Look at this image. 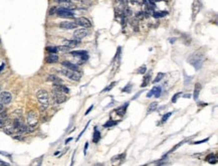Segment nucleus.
<instances>
[{
    "mask_svg": "<svg viewBox=\"0 0 218 166\" xmlns=\"http://www.w3.org/2000/svg\"><path fill=\"white\" fill-rule=\"evenodd\" d=\"M53 89L59 90V91L65 93V94H69L70 93L69 88H66L65 86H64V85H60V84H54V85H53Z\"/></svg>",
    "mask_w": 218,
    "mask_h": 166,
    "instance_id": "obj_16",
    "label": "nucleus"
},
{
    "mask_svg": "<svg viewBox=\"0 0 218 166\" xmlns=\"http://www.w3.org/2000/svg\"><path fill=\"white\" fill-rule=\"evenodd\" d=\"M93 108H94V106H93V105H91V107H90V108L88 109V111H86V115H88V114H89V113H90V112L91 111V109H93Z\"/></svg>",
    "mask_w": 218,
    "mask_h": 166,
    "instance_id": "obj_40",
    "label": "nucleus"
},
{
    "mask_svg": "<svg viewBox=\"0 0 218 166\" xmlns=\"http://www.w3.org/2000/svg\"><path fill=\"white\" fill-rule=\"evenodd\" d=\"M192 97V95L191 94H185V95H183V98H186V99H190Z\"/></svg>",
    "mask_w": 218,
    "mask_h": 166,
    "instance_id": "obj_39",
    "label": "nucleus"
},
{
    "mask_svg": "<svg viewBox=\"0 0 218 166\" xmlns=\"http://www.w3.org/2000/svg\"><path fill=\"white\" fill-rule=\"evenodd\" d=\"M57 61H59V55H56L55 54H50L45 59L46 64H55Z\"/></svg>",
    "mask_w": 218,
    "mask_h": 166,
    "instance_id": "obj_14",
    "label": "nucleus"
},
{
    "mask_svg": "<svg viewBox=\"0 0 218 166\" xmlns=\"http://www.w3.org/2000/svg\"><path fill=\"white\" fill-rule=\"evenodd\" d=\"M181 93H177V94H175L174 95V97L172 98V103H176L177 102V100H178V98L179 97H181Z\"/></svg>",
    "mask_w": 218,
    "mask_h": 166,
    "instance_id": "obj_30",
    "label": "nucleus"
},
{
    "mask_svg": "<svg viewBox=\"0 0 218 166\" xmlns=\"http://www.w3.org/2000/svg\"><path fill=\"white\" fill-rule=\"evenodd\" d=\"M201 7H202V3L200 0H194V2L192 4V17L193 19L195 18V16L197 15L199 11L201 10Z\"/></svg>",
    "mask_w": 218,
    "mask_h": 166,
    "instance_id": "obj_10",
    "label": "nucleus"
},
{
    "mask_svg": "<svg viewBox=\"0 0 218 166\" xmlns=\"http://www.w3.org/2000/svg\"><path fill=\"white\" fill-rule=\"evenodd\" d=\"M160 95H161V88L157 87L156 88V91H155V93H154V96L156 97V98H158V97H160Z\"/></svg>",
    "mask_w": 218,
    "mask_h": 166,
    "instance_id": "obj_31",
    "label": "nucleus"
},
{
    "mask_svg": "<svg viewBox=\"0 0 218 166\" xmlns=\"http://www.w3.org/2000/svg\"><path fill=\"white\" fill-rule=\"evenodd\" d=\"M61 65H64V66H65V68H66V69H69V70H75V72H79V66H77L76 65H75V64L70 63V61L65 60V61H62Z\"/></svg>",
    "mask_w": 218,
    "mask_h": 166,
    "instance_id": "obj_13",
    "label": "nucleus"
},
{
    "mask_svg": "<svg viewBox=\"0 0 218 166\" xmlns=\"http://www.w3.org/2000/svg\"><path fill=\"white\" fill-rule=\"evenodd\" d=\"M212 159H215V156H214V154H209V155H208L207 156V157H206V161H208V162H209V163H213V162H214L215 163V161L214 160H212Z\"/></svg>",
    "mask_w": 218,
    "mask_h": 166,
    "instance_id": "obj_27",
    "label": "nucleus"
},
{
    "mask_svg": "<svg viewBox=\"0 0 218 166\" xmlns=\"http://www.w3.org/2000/svg\"><path fill=\"white\" fill-rule=\"evenodd\" d=\"M89 34V31L86 29V28H79V29H76L74 32V37L75 39H77V40H80L81 39H84L85 36H86Z\"/></svg>",
    "mask_w": 218,
    "mask_h": 166,
    "instance_id": "obj_8",
    "label": "nucleus"
},
{
    "mask_svg": "<svg viewBox=\"0 0 218 166\" xmlns=\"http://www.w3.org/2000/svg\"><path fill=\"white\" fill-rule=\"evenodd\" d=\"M12 101V95L9 92L0 93V103L3 105H9Z\"/></svg>",
    "mask_w": 218,
    "mask_h": 166,
    "instance_id": "obj_7",
    "label": "nucleus"
},
{
    "mask_svg": "<svg viewBox=\"0 0 218 166\" xmlns=\"http://www.w3.org/2000/svg\"><path fill=\"white\" fill-rule=\"evenodd\" d=\"M55 14H57V16L62 17V18H75L74 12H71L70 9H66L65 7L57 8Z\"/></svg>",
    "mask_w": 218,
    "mask_h": 166,
    "instance_id": "obj_6",
    "label": "nucleus"
},
{
    "mask_svg": "<svg viewBox=\"0 0 218 166\" xmlns=\"http://www.w3.org/2000/svg\"><path fill=\"white\" fill-rule=\"evenodd\" d=\"M188 61H189V64H191L196 70H199L201 68V65H202L203 59H202V56H200L199 54H194L188 59Z\"/></svg>",
    "mask_w": 218,
    "mask_h": 166,
    "instance_id": "obj_5",
    "label": "nucleus"
},
{
    "mask_svg": "<svg viewBox=\"0 0 218 166\" xmlns=\"http://www.w3.org/2000/svg\"><path fill=\"white\" fill-rule=\"evenodd\" d=\"M46 80H48V82H52V83H54V84H60V83H61V80H60L59 77H56V75H48Z\"/></svg>",
    "mask_w": 218,
    "mask_h": 166,
    "instance_id": "obj_18",
    "label": "nucleus"
},
{
    "mask_svg": "<svg viewBox=\"0 0 218 166\" xmlns=\"http://www.w3.org/2000/svg\"><path fill=\"white\" fill-rule=\"evenodd\" d=\"M150 78H151V75H147L146 77L144 78V82H143V84H142V87H143V88L146 87V86H148V85H149V83H150Z\"/></svg>",
    "mask_w": 218,
    "mask_h": 166,
    "instance_id": "obj_24",
    "label": "nucleus"
},
{
    "mask_svg": "<svg viewBox=\"0 0 218 166\" xmlns=\"http://www.w3.org/2000/svg\"><path fill=\"white\" fill-rule=\"evenodd\" d=\"M56 7H53V8H51L50 10H49V14L50 15H52V14H55V12H56Z\"/></svg>",
    "mask_w": 218,
    "mask_h": 166,
    "instance_id": "obj_38",
    "label": "nucleus"
},
{
    "mask_svg": "<svg viewBox=\"0 0 218 166\" xmlns=\"http://www.w3.org/2000/svg\"><path fill=\"white\" fill-rule=\"evenodd\" d=\"M164 77H165V75H164L163 73H158L157 77H156V79H155V80H153V83H158V82H160V80H161Z\"/></svg>",
    "mask_w": 218,
    "mask_h": 166,
    "instance_id": "obj_25",
    "label": "nucleus"
},
{
    "mask_svg": "<svg viewBox=\"0 0 218 166\" xmlns=\"http://www.w3.org/2000/svg\"><path fill=\"white\" fill-rule=\"evenodd\" d=\"M115 85H116V83H115V82H114V83H112V84H111V85H110V86L108 87V88H106V89L104 90V92H106V91H110V90H111V89H112V88H113V87L115 86Z\"/></svg>",
    "mask_w": 218,
    "mask_h": 166,
    "instance_id": "obj_35",
    "label": "nucleus"
},
{
    "mask_svg": "<svg viewBox=\"0 0 218 166\" xmlns=\"http://www.w3.org/2000/svg\"><path fill=\"white\" fill-rule=\"evenodd\" d=\"M100 139H101V132L96 128H95V133L93 135V142L94 143H98Z\"/></svg>",
    "mask_w": 218,
    "mask_h": 166,
    "instance_id": "obj_20",
    "label": "nucleus"
},
{
    "mask_svg": "<svg viewBox=\"0 0 218 166\" xmlns=\"http://www.w3.org/2000/svg\"><path fill=\"white\" fill-rule=\"evenodd\" d=\"M200 91H201V85L200 84H196L195 85V89H194V93H193V97H194L195 101H197L198 97H199Z\"/></svg>",
    "mask_w": 218,
    "mask_h": 166,
    "instance_id": "obj_19",
    "label": "nucleus"
},
{
    "mask_svg": "<svg viewBox=\"0 0 218 166\" xmlns=\"http://www.w3.org/2000/svg\"><path fill=\"white\" fill-rule=\"evenodd\" d=\"M146 70H147L146 65H142L141 68H139V69L137 70V74H141V75H144L145 73H146Z\"/></svg>",
    "mask_w": 218,
    "mask_h": 166,
    "instance_id": "obj_28",
    "label": "nucleus"
},
{
    "mask_svg": "<svg viewBox=\"0 0 218 166\" xmlns=\"http://www.w3.org/2000/svg\"><path fill=\"white\" fill-rule=\"evenodd\" d=\"M54 1L57 2V3H60V4H62L65 8L70 9H70H75L76 8L74 5V3H72L71 0H54Z\"/></svg>",
    "mask_w": 218,
    "mask_h": 166,
    "instance_id": "obj_12",
    "label": "nucleus"
},
{
    "mask_svg": "<svg viewBox=\"0 0 218 166\" xmlns=\"http://www.w3.org/2000/svg\"><path fill=\"white\" fill-rule=\"evenodd\" d=\"M80 44V40L77 39H70V40H64V44L67 47H75L76 45H79Z\"/></svg>",
    "mask_w": 218,
    "mask_h": 166,
    "instance_id": "obj_15",
    "label": "nucleus"
},
{
    "mask_svg": "<svg viewBox=\"0 0 218 166\" xmlns=\"http://www.w3.org/2000/svg\"><path fill=\"white\" fill-rule=\"evenodd\" d=\"M168 14L167 11H157V12H154V16L156 18H159V17H164L166 16Z\"/></svg>",
    "mask_w": 218,
    "mask_h": 166,
    "instance_id": "obj_23",
    "label": "nucleus"
},
{
    "mask_svg": "<svg viewBox=\"0 0 218 166\" xmlns=\"http://www.w3.org/2000/svg\"><path fill=\"white\" fill-rule=\"evenodd\" d=\"M36 98L40 105L41 110H46V108L49 106V94H48V92L45 90H39L36 93Z\"/></svg>",
    "mask_w": 218,
    "mask_h": 166,
    "instance_id": "obj_1",
    "label": "nucleus"
},
{
    "mask_svg": "<svg viewBox=\"0 0 218 166\" xmlns=\"http://www.w3.org/2000/svg\"><path fill=\"white\" fill-rule=\"evenodd\" d=\"M46 49H47L48 51H50L51 54H55L56 51L59 50V49H57V47H56V46H48Z\"/></svg>",
    "mask_w": 218,
    "mask_h": 166,
    "instance_id": "obj_29",
    "label": "nucleus"
},
{
    "mask_svg": "<svg viewBox=\"0 0 218 166\" xmlns=\"http://www.w3.org/2000/svg\"><path fill=\"white\" fill-rule=\"evenodd\" d=\"M60 27L62 29H75L77 24L74 21H62L60 23Z\"/></svg>",
    "mask_w": 218,
    "mask_h": 166,
    "instance_id": "obj_11",
    "label": "nucleus"
},
{
    "mask_svg": "<svg viewBox=\"0 0 218 166\" xmlns=\"http://www.w3.org/2000/svg\"><path fill=\"white\" fill-rule=\"evenodd\" d=\"M3 109H4V107H3V104H1V103H0V113H1V112L3 111Z\"/></svg>",
    "mask_w": 218,
    "mask_h": 166,
    "instance_id": "obj_41",
    "label": "nucleus"
},
{
    "mask_svg": "<svg viewBox=\"0 0 218 166\" xmlns=\"http://www.w3.org/2000/svg\"><path fill=\"white\" fill-rule=\"evenodd\" d=\"M157 107H158V103H156V102L151 103V104H150V105H149V107H148V113H152V112H154V111L157 109Z\"/></svg>",
    "mask_w": 218,
    "mask_h": 166,
    "instance_id": "obj_22",
    "label": "nucleus"
},
{
    "mask_svg": "<svg viewBox=\"0 0 218 166\" xmlns=\"http://www.w3.org/2000/svg\"><path fill=\"white\" fill-rule=\"evenodd\" d=\"M75 1H84V0H75Z\"/></svg>",
    "mask_w": 218,
    "mask_h": 166,
    "instance_id": "obj_42",
    "label": "nucleus"
},
{
    "mask_svg": "<svg viewBox=\"0 0 218 166\" xmlns=\"http://www.w3.org/2000/svg\"><path fill=\"white\" fill-rule=\"evenodd\" d=\"M70 54L74 56H79V58H84L88 54V51L86 50H75V51H70Z\"/></svg>",
    "mask_w": 218,
    "mask_h": 166,
    "instance_id": "obj_17",
    "label": "nucleus"
},
{
    "mask_svg": "<svg viewBox=\"0 0 218 166\" xmlns=\"http://www.w3.org/2000/svg\"><path fill=\"white\" fill-rule=\"evenodd\" d=\"M183 143H184V142H180V143H179V144H177V145H176L175 147H174V148H173V149H172V150L170 151V152H173V151H175L176 149H178V148H179V147H180V146H181V145H182Z\"/></svg>",
    "mask_w": 218,
    "mask_h": 166,
    "instance_id": "obj_36",
    "label": "nucleus"
},
{
    "mask_svg": "<svg viewBox=\"0 0 218 166\" xmlns=\"http://www.w3.org/2000/svg\"><path fill=\"white\" fill-rule=\"evenodd\" d=\"M60 74H62L64 75H65V77H67L72 80H76V82H79V80H80V74H79V72H75V70H69V69L65 68L64 70H60Z\"/></svg>",
    "mask_w": 218,
    "mask_h": 166,
    "instance_id": "obj_4",
    "label": "nucleus"
},
{
    "mask_svg": "<svg viewBox=\"0 0 218 166\" xmlns=\"http://www.w3.org/2000/svg\"><path fill=\"white\" fill-rule=\"evenodd\" d=\"M51 98H52V101L55 104H62L67 100V97L65 96V93H62V92L59 91V90H55V89L52 90Z\"/></svg>",
    "mask_w": 218,
    "mask_h": 166,
    "instance_id": "obj_3",
    "label": "nucleus"
},
{
    "mask_svg": "<svg viewBox=\"0 0 218 166\" xmlns=\"http://www.w3.org/2000/svg\"><path fill=\"white\" fill-rule=\"evenodd\" d=\"M75 22L77 25L83 26L85 28L91 27V22L90 21V19H88V18H86V17H77Z\"/></svg>",
    "mask_w": 218,
    "mask_h": 166,
    "instance_id": "obj_9",
    "label": "nucleus"
},
{
    "mask_svg": "<svg viewBox=\"0 0 218 166\" xmlns=\"http://www.w3.org/2000/svg\"><path fill=\"white\" fill-rule=\"evenodd\" d=\"M208 141V138L207 139H203L201 141H195V142H193V144H201V143H204V142Z\"/></svg>",
    "mask_w": 218,
    "mask_h": 166,
    "instance_id": "obj_37",
    "label": "nucleus"
},
{
    "mask_svg": "<svg viewBox=\"0 0 218 166\" xmlns=\"http://www.w3.org/2000/svg\"><path fill=\"white\" fill-rule=\"evenodd\" d=\"M171 115H172V112L165 114V115H164V116H163V118H162V122H166V121L168 120V118H169V117H171Z\"/></svg>",
    "mask_w": 218,
    "mask_h": 166,
    "instance_id": "obj_32",
    "label": "nucleus"
},
{
    "mask_svg": "<svg viewBox=\"0 0 218 166\" xmlns=\"http://www.w3.org/2000/svg\"><path fill=\"white\" fill-rule=\"evenodd\" d=\"M5 123H6V120L4 119V117L0 116V128L5 127Z\"/></svg>",
    "mask_w": 218,
    "mask_h": 166,
    "instance_id": "obj_33",
    "label": "nucleus"
},
{
    "mask_svg": "<svg viewBox=\"0 0 218 166\" xmlns=\"http://www.w3.org/2000/svg\"><path fill=\"white\" fill-rule=\"evenodd\" d=\"M26 120H27V126L29 127L30 131H33L38 123V117L36 115V113L34 111L28 112Z\"/></svg>",
    "mask_w": 218,
    "mask_h": 166,
    "instance_id": "obj_2",
    "label": "nucleus"
},
{
    "mask_svg": "<svg viewBox=\"0 0 218 166\" xmlns=\"http://www.w3.org/2000/svg\"><path fill=\"white\" fill-rule=\"evenodd\" d=\"M127 106H128V104H126V106L124 105L122 107L118 108L117 110H116V113H117L118 115H120V116H124L125 113H126V108H127Z\"/></svg>",
    "mask_w": 218,
    "mask_h": 166,
    "instance_id": "obj_21",
    "label": "nucleus"
},
{
    "mask_svg": "<svg viewBox=\"0 0 218 166\" xmlns=\"http://www.w3.org/2000/svg\"><path fill=\"white\" fill-rule=\"evenodd\" d=\"M144 14H145L144 12H142V11L140 12L139 11V12H137V14H136V17H137L138 19H143V18H144Z\"/></svg>",
    "mask_w": 218,
    "mask_h": 166,
    "instance_id": "obj_34",
    "label": "nucleus"
},
{
    "mask_svg": "<svg viewBox=\"0 0 218 166\" xmlns=\"http://www.w3.org/2000/svg\"><path fill=\"white\" fill-rule=\"evenodd\" d=\"M118 124V121H109V122H106V124H105V128H109V127H112V126H115V125H117Z\"/></svg>",
    "mask_w": 218,
    "mask_h": 166,
    "instance_id": "obj_26",
    "label": "nucleus"
}]
</instances>
